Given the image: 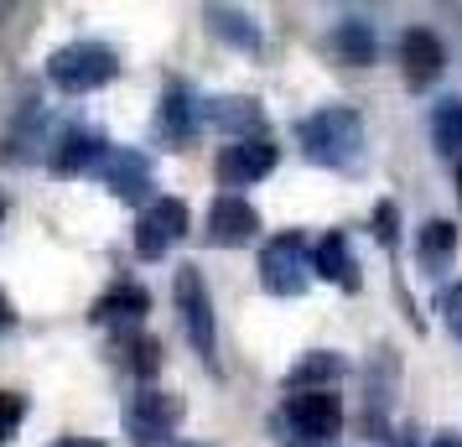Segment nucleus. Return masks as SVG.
<instances>
[{
	"label": "nucleus",
	"mask_w": 462,
	"mask_h": 447,
	"mask_svg": "<svg viewBox=\"0 0 462 447\" xmlns=\"http://www.w3.org/2000/svg\"><path fill=\"white\" fill-rule=\"evenodd\" d=\"M271 432L281 447H333L343 432V401L337 390H296L271 416Z\"/></svg>",
	"instance_id": "nucleus-1"
},
{
	"label": "nucleus",
	"mask_w": 462,
	"mask_h": 447,
	"mask_svg": "<svg viewBox=\"0 0 462 447\" xmlns=\"http://www.w3.org/2000/svg\"><path fill=\"white\" fill-rule=\"evenodd\" d=\"M296 146L317 167H348L364 146V120L354 105H322L307 120H296Z\"/></svg>",
	"instance_id": "nucleus-2"
},
{
	"label": "nucleus",
	"mask_w": 462,
	"mask_h": 447,
	"mask_svg": "<svg viewBox=\"0 0 462 447\" xmlns=\"http://www.w3.org/2000/svg\"><path fill=\"white\" fill-rule=\"evenodd\" d=\"M171 302H177V318H182V333H188L192 354L208 369H218V322H213V297L198 265H177L171 271Z\"/></svg>",
	"instance_id": "nucleus-3"
},
{
	"label": "nucleus",
	"mask_w": 462,
	"mask_h": 447,
	"mask_svg": "<svg viewBox=\"0 0 462 447\" xmlns=\"http://www.w3.org/2000/svg\"><path fill=\"white\" fill-rule=\"evenodd\" d=\"M120 79V58L105 42H68L47 58V84L63 94H94Z\"/></svg>",
	"instance_id": "nucleus-4"
},
{
	"label": "nucleus",
	"mask_w": 462,
	"mask_h": 447,
	"mask_svg": "<svg viewBox=\"0 0 462 447\" xmlns=\"http://www.w3.org/2000/svg\"><path fill=\"white\" fill-rule=\"evenodd\" d=\"M260 286L271 297H301L312 286V250H307V235L301 229L271 235L260 245Z\"/></svg>",
	"instance_id": "nucleus-5"
},
{
	"label": "nucleus",
	"mask_w": 462,
	"mask_h": 447,
	"mask_svg": "<svg viewBox=\"0 0 462 447\" xmlns=\"http://www.w3.org/2000/svg\"><path fill=\"white\" fill-rule=\"evenodd\" d=\"M182 416H188V401H182V396L146 385V390H135L130 405H125V432H130L135 447H171L167 437L182 426Z\"/></svg>",
	"instance_id": "nucleus-6"
},
{
	"label": "nucleus",
	"mask_w": 462,
	"mask_h": 447,
	"mask_svg": "<svg viewBox=\"0 0 462 447\" xmlns=\"http://www.w3.org/2000/svg\"><path fill=\"white\" fill-rule=\"evenodd\" d=\"M188 235H192L188 203H182V198H156V203L141 209V219H135V256L162 260V256H171Z\"/></svg>",
	"instance_id": "nucleus-7"
},
{
	"label": "nucleus",
	"mask_w": 462,
	"mask_h": 447,
	"mask_svg": "<svg viewBox=\"0 0 462 447\" xmlns=\"http://www.w3.org/2000/svg\"><path fill=\"white\" fill-rule=\"evenodd\" d=\"M275 162H281V146H275L271 135H260V141H229V146L218 151V162H213V177H218V188L224 192H239L260 182V177H271Z\"/></svg>",
	"instance_id": "nucleus-8"
},
{
	"label": "nucleus",
	"mask_w": 462,
	"mask_h": 447,
	"mask_svg": "<svg viewBox=\"0 0 462 447\" xmlns=\"http://www.w3.org/2000/svg\"><path fill=\"white\" fill-rule=\"evenodd\" d=\"M208 245H218V250H239V245H250V239H260V209H254L245 192H218L208 209Z\"/></svg>",
	"instance_id": "nucleus-9"
},
{
	"label": "nucleus",
	"mask_w": 462,
	"mask_h": 447,
	"mask_svg": "<svg viewBox=\"0 0 462 447\" xmlns=\"http://www.w3.org/2000/svg\"><path fill=\"white\" fill-rule=\"evenodd\" d=\"M109 151H115V146H109L99 130L68 126L63 135H58L52 156H47V167H52V177H84V172H105Z\"/></svg>",
	"instance_id": "nucleus-10"
},
{
	"label": "nucleus",
	"mask_w": 462,
	"mask_h": 447,
	"mask_svg": "<svg viewBox=\"0 0 462 447\" xmlns=\"http://www.w3.org/2000/svg\"><path fill=\"white\" fill-rule=\"evenodd\" d=\"M400 68H405V84L411 94L420 88H431L447 73V47H441L437 32H426V26H411L405 37H400Z\"/></svg>",
	"instance_id": "nucleus-11"
},
{
	"label": "nucleus",
	"mask_w": 462,
	"mask_h": 447,
	"mask_svg": "<svg viewBox=\"0 0 462 447\" xmlns=\"http://www.w3.org/2000/svg\"><path fill=\"white\" fill-rule=\"evenodd\" d=\"M203 126L224 130L229 141H260L265 135V109L250 94H218V99H203Z\"/></svg>",
	"instance_id": "nucleus-12"
},
{
	"label": "nucleus",
	"mask_w": 462,
	"mask_h": 447,
	"mask_svg": "<svg viewBox=\"0 0 462 447\" xmlns=\"http://www.w3.org/2000/svg\"><path fill=\"white\" fill-rule=\"evenodd\" d=\"M198 126H203V99H198L188 84H171L167 94H162V105H156V130H162V141H167L171 151H182L192 135H198Z\"/></svg>",
	"instance_id": "nucleus-13"
},
{
	"label": "nucleus",
	"mask_w": 462,
	"mask_h": 447,
	"mask_svg": "<svg viewBox=\"0 0 462 447\" xmlns=\"http://www.w3.org/2000/svg\"><path fill=\"white\" fill-rule=\"evenodd\" d=\"M105 188L115 192V198H120V203H156V198H151V188H156V182H151V162L146 156H141V151H130V146H115L109 151V162H105Z\"/></svg>",
	"instance_id": "nucleus-14"
},
{
	"label": "nucleus",
	"mask_w": 462,
	"mask_h": 447,
	"mask_svg": "<svg viewBox=\"0 0 462 447\" xmlns=\"http://www.w3.org/2000/svg\"><path fill=\"white\" fill-rule=\"evenodd\" d=\"M151 312V292L146 286H135V281H115L105 297L88 307V322H99V328H141V318Z\"/></svg>",
	"instance_id": "nucleus-15"
},
{
	"label": "nucleus",
	"mask_w": 462,
	"mask_h": 447,
	"mask_svg": "<svg viewBox=\"0 0 462 447\" xmlns=\"http://www.w3.org/2000/svg\"><path fill=\"white\" fill-rule=\"evenodd\" d=\"M312 276L333 281L343 292H358V286H364L358 260H354V250H348V235H343V229H328V235L312 245Z\"/></svg>",
	"instance_id": "nucleus-16"
},
{
	"label": "nucleus",
	"mask_w": 462,
	"mask_h": 447,
	"mask_svg": "<svg viewBox=\"0 0 462 447\" xmlns=\"http://www.w3.org/2000/svg\"><path fill=\"white\" fill-rule=\"evenodd\" d=\"M115 364L130 369V375L141 380V390H146V380L162 375L167 349H162V339H151V333H141V328H125V333H115Z\"/></svg>",
	"instance_id": "nucleus-17"
},
{
	"label": "nucleus",
	"mask_w": 462,
	"mask_h": 447,
	"mask_svg": "<svg viewBox=\"0 0 462 447\" xmlns=\"http://www.w3.org/2000/svg\"><path fill=\"white\" fill-rule=\"evenodd\" d=\"M416 260L426 276H447L457 260V224L452 219H426L416 229Z\"/></svg>",
	"instance_id": "nucleus-18"
},
{
	"label": "nucleus",
	"mask_w": 462,
	"mask_h": 447,
	"mask_svg": "<svg viewBox=\"0 0 462 447\" xmlns=\"http://www.w3.org/2000/svg\"><path fill=\"white\" fill-rule=\"evenodd\" d=\"M328 47H333V58L343 68H369L379 58V37L364 16H343V22L328 32Z\"/></svg>",
	"instance_id": "nucleus-19"
},
{
	"label": "nucleus",
	"mask_w": 462,
	"mask_h": 447,
	"mask_svg": "<svg viewBox=\"0 0 462 447\" xmlns=\"http://www.w3.org/2000/svg\"><path fill=\"white\" fill-rule=\"evenodd\" d=\"M348 375V359L337 354V349H312V354H301V359L286 369V390H333L337 380Z\"/></svg>",
	"instance_id": "nucleus-20"
},
{
	"label": "nucleus",
	"mask_w": 462,
	"mask_h": 447,
	"mask_svg": "<svg viewBox=\"0 0 462 447\" xmlns=\"http://www.w3.org/2000/svg\"><path fill=\"white\" fill-rule=\"evenodd\" d=\"M203 26H208L218 42L239 47V52H260L265 47V32L250 11H234V5H203Z\"/></svg>",
	"instance_id": "nucleus-21"
},
{
	"label": "nucleus",
	"mask_w": 462,
	"mask_h": 447,
	"mask_svg": "<svg viewBox=\"0 0 462 447\" xmlns=\"http://www.w3.org/2000/svg\"><path fill=\"white\" fill-rule=\"evenodd\" d=\"M431 146L452 162V156H462V99L457 94H447L437 109H431Z\"/></svg>",
	"instance_id": "nucleus-22"
},
{
	"label": "nucleus",
	"mask_w": 462,
	"mask_h": 447,
	"mask_svg": "<svg viewBox=\"0 0 462 447\" xmlns=\"http://www.w3.org/2000/svg\"><path fill=\"white\" fill-rule=\"evenodd\" d=\"M369 229H374L379 239V250H390L395 256V245H400V209L384 198V203H374V219H369Z\"/></svg>",
	"instance_id": "nucleus-23"
},
{
	"label": "nucleus",
	"mask_w": 462,
	"mask_h": 447,
	"mask_svg": "<svg viewBox=\"0 0 462 447\" xmlns=\"http://www.w3.org/2000/svg\"><path fill=\"white\" fill-rule=\"evenodd\" d=\"M22 416H26V396H22V390H0V447L16 437Z\"/></svg>",
	"instance_id": "nucleus-24"
},
{
	"label": "nucleus",
	"mask_w": 462,
	"mask_h": 447,
	"mask_svg": "<svg viewBox=\"0 0 462 447\" xmlns=\"http://www.w3.org/2000/svg\"><path fill=\"white\" fill-rule=\"evenodd\" d=\"M16 328V307H11V297L0 292V333H11Z\"/></svg>",
	"instance_id": "nucleus-25"
},
{
	"label": "nucleus",
	"mask_w": 462,
	"mask_h": 447,
	"mask_svg": "<svg viewBox=\"0 0 462 447\" xmlns=\"http://www.w3.org/2000/svg\"><path fill=\"white\" fill-rule=\"evenodd\" d=\"M52 447H105V442H99V437H58Z\"/></svg>",
	"instance_id": "nucleus-26"
},
{
	"label": "nucleus",
	"mask_w": 462,
	"mask_h": 447,
	"mask_svg": "<svg viewBox=\"0 0 462 447\" xmlns=\"http://www.w3.org/2000/svg\"><path fill=\"white\" fill-rule=\"evenodd\" d=\"M431 447H462V432H437V437H431Z\"/></svg>",
	"instance_id": "nucleus-27"
},
{
	"label": "nucleus",
	"mask_w": 462,
	"mask_h": 447,
	"mask_svg": "<svg viewBox=\"0 0 462 447\" xmlns=\"http://www.w3.org/2000/svg\"><path fill=\"white\" fill-rule=\"evenodd\" d=\"M384 447H416V432H395V437H390Z\"/></svg>",
	"instance_id": "nucleus-28"
},
{
	"label": "nucleus",
	"mask_w": 462,
	"mask_h": 447,
	"mask_svg": "<svg viewBox=\"0 0 462 447\" xmlns=\"http://www.w3.org/2000/svg\"><path fill=\"white\" fill-rule=\"evenodd\" d=\"M452 339H462V318H457V322H452Z\"/></svg>",
	"instance_id": "nucleus-29"
},
{
	"label": "nucleus",
	"mask_w": 462,
	"mask_h": 447,
	"mask_svg": "<svg viewBox=\"0 0 462 447\" xmlns=\"http://www.w3.org/2000/svg\"><path fill=\"white\" fill-rule=\"evenodd\" d=\"M171 447H208V442H171Z\"/></svg>",
	"instance_id": "nucleus-30"
},
{
	"label": "nucleus",
	"mask_w": 462,
	"mask_h": 447,
	"mask_svg": "<svg viewBox=\"0 0 462 447\" xmlns=\"http://www.w3.org/2000/svg\"><path fill=\"white\" fill-rule=\"evenodd\" d=\"M457 198H462V162H457Z\"/></svg>",
	"instance_id": "nucleus-31"
},
{
	"label": "nucleus",
	"mask_w": 462,
	"mask_h": 447,
	"mask_svg": "<svg viewBox=\"0 0 462 447\" xmlns=\"http://www.w3.org/2000/svg\"><path fill=\"white\" fill-rule=\"evenodd\" d=\"M0 219H5V198H0Z\"/></svg>",
	"instance_id": "nucleus-32"
}]
</instances>
